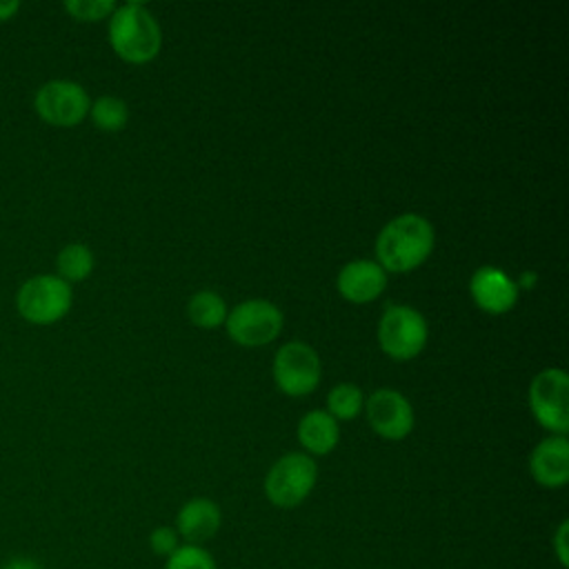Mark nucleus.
Masks as SVG:
<instances>
[{"label": "nucleus", "mask_w": 569, "mask_h": 569, "mask_svg": "<svg viewBox=\"0 0 569 569\" xmlns=\"http://www.w3.org/2000/svg\"><path fill=\"white\" fill-rule=\"evenodd\" d=\"M433 227L418 213H402L387 222L376 240L378 264L402 273L420 267L433 249Z\"/></svg>", "instance_id": "nucleus-1"}, {"label": "nucleus", "mask_w": 569, "mask_h": 569, "mask_svg": "<svg viewBox=\"0 0 569 569\" xmlns=\"http://www.w3.org/2000/svg\"><path fill=\"white\" fill-rule=\"evenodd\" d=\"M109 42L122 60L142 64L156 58L162 36L156 18L144 4L124 2L109 16Z\"/></svg>", "instance_id": "nucleus-2"}, {"label": "nucleus", "mask_w": 569, "mask_h": 569, "mask_svg": "<svg viewBox=\"0 0 569 569\" xmlns=\"http://www.w3.org/2000/svg\"><path fill=\"white\" fill-rule=\"evenodd\" d=\"M71 284L56 273H38L27 278L16 293L18 313L31 325H53L71 309Z\"/></svg>", "instance_id": "nucleus-3"}, {"label": "nucleus", "mask_w": 569, "mask_h": 569, "mask_svg": "<svg viewBox=\"0 0 569 569\" xmlns=\"http://www.w3.org/2000/svg\"><path fill=\"white\" fill-rule=\"evenodd\" d=\"M318 467L307 453L291 451L273 462L264 478V493L280 509L298 507L313 489Z\"/></svg>", "instance_id": "nucleus-4"}, {"label": "nucleus", "mask_w": 569, "mask_h": 569, "mask_svg": "<svg viewBox=\"0 0 569 569\" xmlns=\"http://www.w3.org/2000/svg\"><path fill=\"white\" fill-rule=\"evenodd\" d=\"M378 340L382 351L396 360L416 358L427 345V320L413 307L391 305L380 318Z\"/></svg>", "instance_id": "nucleus-5"}, {"label": "nucleus", "mask_w": 569, "mask_h": 569, "mask_svg": "<svg viewBox=\"0 0 569 569\" xmlns=\"http://www.w3.org/2000/svg\"><path fill=\"white\" fill-rule=\"evenodd\" d=\"M569 378L565 369H542L529 385V409L536 420L558 433L565 436L569 431Z\"/></svg>", "instance_id": "nucleus-6"}, {"label": "nucleus", "mask_w": 569, "mask_h": 569, "mask_svg": "<svg viewBox=\"0 0 569 569\" xmlns=\"http://www.w3.org/2000/svg\"><path fill=\"white\" fill-rule=\"evenodd\" d=\"M89 96L73 80H49L38 87L33 109L51 127H76L89 113Z\"/></svg>", "instance_id": "nucleus-7"}, {"label": "nucleus", "mask_w": 569, "mask_h": 569, "mask_svg": "<svg viewBox=\"0 0 569 569\" xmlns=\"http://www.w3.org/2000/svg\"><path fill=\"white\" fill-rule=\"evenodd\" d=\"M227 333L244 347H260L271 342L282 329V313L269 300H244L227 313Z\"/></svg>", "instance_id": "nucleus-8"}, {"label": "nucleus", "mask_w": 569, "mask_h": 569, "mask_svg": "<svg viewBox=\"0 0 569 569\" xmlns=\"http://www.w3.org/2000/svg\"><path fill=\"white\" fill-rule=\"evenodd\" d=\"M320 358L305 342H287L273 358V380L289 396H307L320 382Z\"/></svg>", "instance_id": "nucleus-9"}, {"label": "nucleus", "mask_w": 569, "mask_h": 569, "mask_svg": "<svg viewBox=\"0 0 569 569\" xmlns=\"http://www.w3.org/2000/svg\"><path fill=\"white\" fill-rule=\"evenodd\" d=\"M365 409L371 429L387 440H402L413 429V409L400 391L378 389L369 396Z\"/></svg>", "instance_id": "nucleus-10"}, {"label": "nucleus", "mask_w": 569, "mask_h": 569, "mask_svg": "<svg viewBox=\"0 0 569 569\" xmlns=\"http://www.w3.org/2000/svg\"><path fill=\"white\" fill-rule=\"evenodd\" d=\"M471 296L480 309L487 313H505L518 300L516 282L496 267H480L469 282Z\"/></svg>", "instance_id": "nucleus-11"}, {"label": "nucleus", "mask_w": 569, "mask_h": 569, "mask_svg": "<svg viewBox=\"0 0 569 569\" xmlns=\"http://www.w3.org/2000/svg\"><path fill=\"white\" fill-rule=\"evenodd\" d=\"M529 471L542 487L556 489L569 480V442L565 436L545 438L529 456Z\"/></svg>", "instance_id": "nucleus-12"}, {"label": "nucleus", "mask_w": 569, "mask_h": 569, "mask_svg": "<svg viewBox=\"0 0 569 569\" xmlns=\"http://www.w3.org/2000/svg\"><path fill=\"white\" fill-rule=\"evenodd\" d=\"M338 291L349 302H371L387 284L385 269L373 260H351L338 273Z\"/></svg>", "instance_id": "nucleus-13"}, {"label": "nucleus", "mask_w": 569, "mask_h": 569, "mask_svg": "<svg viewBox=\"0 0 569 569\" xmlns=\"http://www.w3.org/2000/svg\"><path fill=\"white\" fill-rule=\"evenodd\" d=\"M222 516L220 507L209 498H193L182 505V509L176 516V531L180 538L187 540V545H202L209 538H213L220 529Z\"/></svg>", "instance_id": "nucleus-14"}, {"label": "nucleus", "mask_w": 569, "mask_h": 569, "mask_svg": "<svg viewBox=\"0 0 569 569\" xmlns=\"http://www.w3.org/2000/svg\"><path fill=\"white\" fill-rule=\"evenodd\" d=\"M338 438H340L338 422L327 411L313 409L305 413L302 420L298 422V440L311 453H318V456L329 453L338 445Z\"/></svg>", "instance_id": "nucleus-15"}, {"label": "nucleus", "mask_w": 569, "mask_h": 569, "mask_svg": "<svg viewBox=\"0 0 569 569\" xmlns=\"http://www.w3.org/2000/svg\"><path fill=\"white\" fill-rule=\"evenodd\" d=\"M56 269H58V278H62L64 282H80L84 278H89V273L93 271V253L87 244L82 242H71L64 244L56 258Z\"/></svg>", "instance_id": "nucleus-16"}, {"label": "nucleus", "mask_w": 569, "mask_h": 569, "mask_svg": "<svg viewBox=\"0 0 569 569\" xmlns=\"http://www.w3.org/2000/svg\"><path fill=\"white\" fill-rule=\"evenodd\" d=\"M189 318L202 329L220 327L227 320V305L213 291H198L189 300Z\"/></svg>", "instance_id": "nucleus-17"}, {"label": "nucleus", "mask_w": 569, "mask_h": 569, "mask_svg": "<svg viewBox=\"0 0 569 569\" xmlns=\"http://www.w3.org/2000/svg\"><path fill=\"white\" fill-rule=\"evenodd\" d=\"M89 116L98 129L118 131L127 124L129 109H127L124 100H120L116 96H100L96 102H91Z\"/></svg>", "instance_id": "nucleus-18"}, {"label": "nucleus", "mask_w": 569, "mask_h": 569, "mask_svg": "<svg viewBox=\"0 0 569 569\" xmlns=\"http://www.w3.org/2000/svg\"><path fill=\"white\" fill-rule=\"evenodd\" d=\"M362 402H365L362 391L351 382H342L329 391V396H327L329 411L327 413H331L338 420H351L362 411Z\"/></svg>", "instance_id": "nucleus-19"}, {"label": "nucleus", "mask_w": 569, "mask_h": 569, "mask_svg": "<svg viewBox=\"0 0 569 569\" xmlns=\"http://www.w3.org/2000/svg\"><path fill=\"white\" fill-rule=\"evenodd\" d=\"M167 569H216V560L204 547L180 545L167 558Z\"/></svg>", "instance_id": "nucleus-20"}, {"label": "nucleus", "mask_w": 569, "mask_h": 569, "mask_svg": "<svg viewBox=\"0 0 569 569\" xmlns=\"http://www.w3.org/2000/svg\"><path fill=\"white\" fill-rule=\"evenodd\" d=\"M64 9L82 22H96L113 13L116 4L111 0H69L64 2Z\"/></svg>", "instance_id": "nucleus-21"}, {"label": "nucleus", "mask_w": 569, "mask_h": 569, "mask_svg": "<svg viewBox=\"0 0 569 569\" xmlns=\"http://www.w3.org/2000/svg\"><path fill=\"white\" fill-rule=\"evenodd\" d=\"M178 531L173 527H156L149 536V545H151V551L156 556H171L180 545H178Z\"/></svg>", "instance_id": "nucleus-22"}, {"label": "nucleus", "mask_w": 569, "mask_h": 569, "mask_svg": "<svg viewBox=\"0 0 569 569\" xmlns=\"http://www.w3.org/2000/svg\"><path fill=\"white\" fill-rule=\"evenodd\" d=\"M567 529H569V522L562 520L556 536H553V549H556V556H558L562 567L569 565V560H567L569 558V553H567Z\"/></svg>", "instance_id": "nucleus-23"}, {"label": "nucleus", "mask_w": 569, "mask_h": 569, "mask_svg": "<svg viewBox=\"0 0 569 569\" xmlns=\"http://www.w3.org/2000/svg\"><path fill=\"white\" fill-rule=\"evenodd\" d=\"M0 569H44L36 558H29V556H13L9 560L2 562Z\"/></svg>", "instance_id": "nucleus-24"}, {"label": "nucleus", "mask_w": 569, "mask_h": 569, "mask_svg": "<svg viewBox=\"0 0 569 569\" xmlns=\"http://www.w3.org/2000/svg\"><path fill=\"white\" fill-rule=\"evenodd\" d=\"M18 11H20V2L18 0H0V22L11 20Z\"/></svg>", "instance_id": "nucleus-25"}, {"label": "nucleus", "mask_w": 569, "mask_h": 569, "mask_svg": "<svg viewBox=\"0 0 569 569\" xmlns=\"http://www.w3.org/2000/svg\"><path fill=\"white\" fill-rule=\"evenodd\" d=\"M520 284H522L525 289H531V287L536 284V273H531V271H525V273H522V278H520Z\"/></svg>", "instance_id": "nucleus-26"}]
</instances>
